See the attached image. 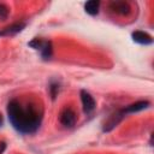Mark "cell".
<instances>
[{
	"mask_svg": "<svg viewBox=\"0 0 154 154\" xmlns=\"http://www.w3.org/2000/svg\"><path fill=\"white\" fill-rule=\"evenodd\" d=\"M7 116L12 126L20 134H35L43 118V108L34 100L14 97L7 103Z\"/></svg>",
	"mask_w": 154,
	"mask_h": 154,
	"instance_id": "1",
	"label": "cell"
},
{
	"mask_svg": "<svg viewBox=\"0 0 154 154\" xmlns=\"http://www.w3.org/2000/svg\"><path fill=\"white\" fill-rule=\"evenodd\" d=\"M29 46L32 47L34 49L40 51L41 57L47 60L51 59L52 53H53V47H52V42L48 40H42V38H34L32 41L29 42Z\"/></svg>",
	"mask_w": 154,
	"mask_h": 154,
	"instance_id": "2",
	"label": "cell"
},
{
	"mask_svg": "<svg viewBox=\"0 0 154 154\" xmlns=\"http://www.w3.org/2000/svg\"><path fill=\"white\" fill-rule=\"evenodd\" d=\"M59 120L60 123L65 126V128H72L75 124H76V120H77V116L75 113V111L70 107H66L61 111L60 113V117H59Z\"/></svg>",
	"mask_w": 154,
	"mask_h": 154,
	"instance_id": "3",
	"label": "cell"
},
{
	"mask_svg": "<svg viewBox=\"0 0 154 154\" xmlns=\"http://www.w3.org/2000/svg\"><path fill=\"white\" fill-rule=\"evenodd\" d=\"M125 117V114L123 113V111L120 109V111H117L116 113H113L112 116H109V118L106 120V123L103 124V131L105 132H108V131H111L112 129H114L122 120H123V118Z\"/></svg>",
	"mask_w": 154,
	"mask_h": 154,
	"instance_id": "4",
	"label": "cell"
},
{
	"mask_svg": "<svg viewBox=\"0 0 154 154\" xmlns=\"http://www.w3.org/2000/svg\"><path fill=\"white\" fill-rule=\"evenodd\" d=\"M81 100H82V106H83V111L84 113L89 114L95 109V100L94 97L85 90H81Z\"/></svg>",
	"mask_w": 154,
	"mask_h": 154,
	"instance_id": "5",
	"label": "cell"
},
{
	"mask_svg": "<svg viewBox=\"0 0 154 154\" xmlns=\"http://www.w3.org/2000/svg\"><path fill=\"white\" fill-rule=\"evenodd\" d=\"M109 8L113 12H116L117 14H120V16L129 14L130 10H131L129 2H126V1H112L109 4Z\"/></svg>",
	"mask_w": 154,
	"mask_h": 154,
	"instance_id": "6",
	"label": "cell"
},
{
	"mask_svg": "<svg viewBox=\"0 0 154 154\" xmlns=\"http://www.w3.org/2000/svg\"><path fill=\"white\" fill-rule=\"evenodd\" d=\"M24 28H25V23H23V22L13 23V24L4 28L2 30H0V36H13V35L20 32Z\"/></svg>",
	"mask_w": 154,
	"mask_h": 154,
	"instance_id": "7",
	"label": "cell"
},
{
	"mask_svg": "<svg viewBox=\"0 0 154 154\" xmlns=\"http://www.w3.org/2000/svg\"><path fill=\"white\" fill-rule=\"evenodd\" d=\"M148 106H149V101H147V100H140V101H136V102L126 106L122 111H123L124 114H129V113H135V112L142 111V109L147 108Z\"/></svg>",
	"mask_w": 154,
	"mask_h": 154,
	"instance_id": "8",
	"label": "cell"
},
{
	"mask_svg": "<svg viewBox=\"0 0 154 154\" xmlns=\"http://www.w3.org/2000/svg\"><path fill=\"white\" fill-rule=\"evenodd\" d=\"M132 40L140 45H150L153 43V38L149 34L144 32V31H141V30H137V31H134L132 32Z\"/></svg>",
	"mask_w": 154,
	"mask_h": 154,
	"instance_id": "9",
	"label": "cell"
},
{
	"mask_svg": "<svg viewBox=\"0 0 154 154\" xmlns=\"http://www.w3.org/2000/svg\"><path fill=\"white\" fill-rule=\"evenodd\" d=\"M99 7H100V1H97V0H90V1L85 2V5H84L85 12L89 13L90 16H95V14H97V12H99Z\"/></svg>",
	"mask_w": 154,
	"mask_h": 154,
	"instance_id": "10",
	"label": "cell"
},
{
	"mask_svg": "<svg viewBox=\"0 0 154 154\" xmlns=\"http://www.w3.org/2000/svg\"><path fill=\"white\" fill-rule=\"evenodd\" d=\"M8 13H10V8L6 5L0 4V19L1 20H5L8 17Z\"/></svg>",
	"mask_w": 154,
	"mask_h": 154,
	"instance_id": "11",
	"label": "cell"
},
{
	"mask_svg": "<svg viewBox=\"0 0 154 154\" xmlns=\"http://www.w3.org/2000/svg\"><path fill=\"white\" fill-rule=\"evenodd\" d=\"M49 91H51V95H52V99H54L59 91V84L58 83H51L49 85Z\"/></svg>",
	"mask_w": 154,
	"mask_h": 154,
	"instance_id": "12",
	"label": "cell"
},
{
	"mask_svg": "<svg viewBox=\"0 0 154 154\" xmlns=\"http://www.w3.org/2000/svg\"><path fill=\"white\" fill-rule=\"evenodd\" d=\"M5 149H6V143L5 142H0V154H2Z\"/></svg>",
	"mask_w": 154,
	"mask_h": 154,
	"instance_id": "13",
	"label": "cell"
},
{
	"mask_svg": "<svg viewBox=\"0 0 154 154\" xmlns=\"http://www.w3.org/2000/svg\"><path fill=\"white\" fill-rule=\"evenodd\" d=\"M1 124H2V117H1V114H0V126H1Z\"/></svg>",
	"mask_w": 154,
	"mask_h": 154,
	"instance_id": "14",
	"label": "cell"
}]
</instances>
